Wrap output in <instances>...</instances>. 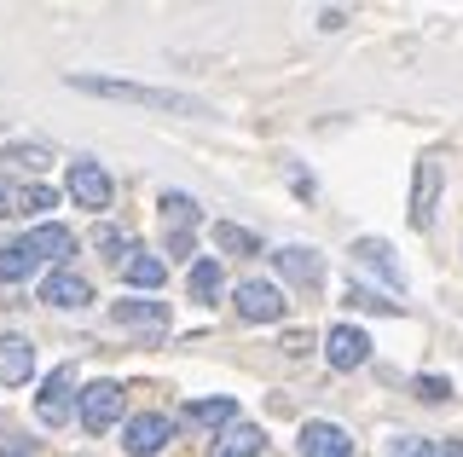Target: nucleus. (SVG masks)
I'll return each instance as SVG.
<instances>
[{"mask_svg": "<svg viewBox=\"0 0 463 457\" xmlns=\"http://www.w3.org/2000/svg\"><path fill=\"white\" fill-rule=\"evenodd\" d=\"M76 93L93 98H122V105H145V110H180V117H203V98L192 93H168V88H145V81H116V76H70Z\"/></svg>", "mask_w": 463, "mask_h": 457, "instance_id": "nucleus-1", "label": "nucleus"}, {"mask_svg": "<svg viewBox=\"0 0 463 457\" xmlns=\"http://www.w3.org/2000/svg\"><path fill=\"white\" fill-rule=\"evenodd\" d=\"M289 312V302L272 284H260V278H250V284H238V319L243 324H279Z\"/></svg>", "mask_w": 463, "mask_h": 457, "instance_id": "nucleus-2", "label": "nucleus"}, {"mask_svg": "<svg viewBox=\"0 0 463 457\" xmlns=\"http://www.w3.org/2000/svg\"><path fill=\"white\" fill-rule=\"evenodd\" d=\"M116 417H122V388L116 382H87L81 388V428L87 434H105Z\"/></svg>", "mask_w": 463, "mask_h": 457, "instance_id": "nucleus-3", "label": "nucleus"}, {"mask_svg": "<svg viewBox=\"0 0 463 457\" xmlns=\"http://www.w3.org/2000/svg\"><path fill=\"white\" fill-rule=\"evenodd\" d=\"M110 174L99 163H87V156H76V163H70V197H76L81 209H110Z\"/></svg>", "mask_w": 463, "mask_h": 457, "instance_id": "nucleus-4", "label": "nucleus"}, {"mask_svg": "<svg viewBox=\"0 0 463 457\" xmlns=\"http://www.w3.org/2000/svg\"><path fill=\"white\" fill-rule=\"evenodd\" d=\"M168 440H174V423L163 417V411H145V417H134V423L122 428V446L134 452V457H151V452H163Z\"/></svg>", "mask_w": 463, "mask_h": 457, "instance_id": "nucleus-5", "label": "nucleus"}, {"mask_svg": "<svg viewBox=\"0 0 463 457\" xmlns=\"http://www.w3.org/2000/svg\"><path fill=\"white\" fill-rule=\"evenodd\" d=\"M41 302H47V307H87V302H93V284H87L81 273H76V266H58V273H47V284H41Z\"/></svg>", "mask_w": 463, "mask_h": 457, "instance_id": "nucleus-6", "label": "nucleus"}, {"mask_svg": "<svg viewBox=\"0 0 463 457\" xmlns=\"http://www.w3.org/2000/svg\"><path fill=\"white\" fill-rule=\"evenodd\" d=\"M70 382H76V370L70 365H58L47 382H41V399H35V417L58 428V423H70Z\"/></svg>", "mask_w": 463, "mask_h": 457, "instance_id": "nucleus-7", "label": "nucleus"}, {"mask_svg": "<svg viewBox=\"0 0 463 457\" xmlns=\"http://www.w3.org/2000/svg\"><path fill=\"white\" fill-rule=\"evenodd\" d=\"M325 359L336 365V370H359V365L371 359V336L354 331V324H336V331L325 336Z\"/></svg>", "mask_w": 463, "mask_h": 457, "instance_id": "nucleus-8", "label": "nucleus"}, {"mask_svg": "<svg viewBox=\"0 0 463 457\" xmlns=\"http://www.w3.org/2000/svg\"><path fill=\"white\" fill-rule=\"evenodd\" d=\"M272 261H279V273H284L289 284H301V290H318V284H325V255H318V249L289 244V249L272 255Z\"/></svg>", "mask_w": 463, "mask_h": 457, "instance_id": "nucleus-9", "label": "nucleus"}, {"mask_svg": "<svg viewBox=\"0 0 463 457\" xmlns=\"http://www.w3.org/2000/svg\"><path fill=\"white\" fill-rule=\"evenodd\" d=\"M301 457H354V434L336 423H307L301 428Z\"/></svg>", "mask_w": 463, "mask_h": 457, "instance_id": "nucleus-10", "label": "nucleus"}, {"mask_svg": "<svg viewBox=\"0 0 463 457\" xmlns=\"http://www.w3.org/2000/svg\"><path fill=\"white\" fill-rule=\"evenodd\" d=\"M434 203H440V163L423 156V163H417V185H411V226H429Z\"/></svg>", "mask_w": 463, "mask_h": 457, "instance_id": "nucleus-11", "label": "nucleus"}, {"mask_svg": "<svg viewBox=\"0 0 463 457\" xmlns=\"http://www.w3.org/2000/svg\"><path fill=\"white\" fill-rule=\"evenodd\" d=\"M354 261H359V266H371V273L383 278L388 290H405V278H400V261H394V249H388L383 238H359V244H354Z\"/></svg>", "mask_w": 463, "mask_h": 457, "instance_id": "nucleus-12", "label": "nucleus"}, {"mask_svg": "<svg viewBox=\"0 0 463 457\" xmlns=\"http://www.w3.org/2000/svg\"><path fill=\"white\" fill-rule=\"evenodd\" d=\"M29 370H35V348H29V336H0V382L18 388V382H29Z\"/></svg>", "mask_w": 463, "mask_h": 457, "instance_id": "nucleus-13", "label": "nucleus"}, {"mask_svg": "<svg viewBox=\"0 0 463 457\" xmlns=\"http://www.w3.org/2000/svg\"><path fill=\"white\" fill-rule=\"evenodd\" d=\"M18 249L29 255V266H47L52 255H64V249H70V226H35V232H24V238H18Z\"/></svg>", "mask_w": 463, "mask_h": 457, "instance_id": "nucleus-14", "label": "nucleus"}, {"mask_svg": "<svg viewBox=\"0 0 463 457\" xmlns=\"http://www.w3.org/2000/svg\"><path fill=\"white\" fill-rule=\"evenodd\" d=\"M110 319L134 324V331H163V324H168V302H116Z\"/></svg>", "mask_w": 463, "mask_h": 457, "instance_id": "nucleus-15", "label": "nucleus"}, {"mask_svg": "<svg viewBox=\"0 0 463 457\" xmlns=\"http://www.w3.org/2000/svg\"><path fill=\"white\" fill-rule=\"evenodd\" d=\"M260 446H267V434H260L255 423H232L221 440H214V457H255Z\"/></svg>", "mask_w": 463, "mask_h": 457, "instance_id": "nucleus-16", "label": "nucleus"}, {"mask_svg": "<svg viewBox=\"0 0 463 457\" xmlns=\"http://www.w3.org/2000/svg\"><path fill=\"white\" fill-rule=\"evenodd\" d=\"M163 226H168V238H192V226H197V203L185 191H163Z\"/></svg>", "mask_w": 463, "mask_h": 457, "instance_id": "nucleus-17", "label": "nucleus"}, {"mask_svg": "<svg viewBox=\"0 0 463 457\" xmlns=\"http://www.w3.org/2000/svg\"><path fill=\"white\" fill-rule=\"evenodd\" d=\"M185 290H192V302L214 307V302H221V290H226V278H221V261H197V266H192V278H185Z\"/></svg>", "mask_w": 463, "mask_h": 457, "instance_id": "nucleus-18", "label": "nucleus"}, {"mask_svg": "<svg viewBox=\"0 0 463 457\" xmlns=\"http://www.w3.org/2000/svg\"><path fill=\"white\" fill-rule=\"evenodd\" d=\"M163 278H168V261H163V255L134 249V261H128V284H139V290H156Z\"/></svg>", "mask_w": 463, "mask_h": 457, "instance_id": "nucleus-19", "label": "nucleus"}, {"mask_svg": "<svg viewBox=\"0 0 463 457\" xmlns=\"http://www.w3.org/2000/svg\"><path fill=\"white\" fill-rule=\"evenodd\" d=\"M232 417H238V406L221 394V399H192V423L203 428H232Z\"/></svg>", "mask_w": 463, "mask_h": 457, "instance_id": "nucleus-20", "label": "nucleus"}, {"mask_svg": "<svg viewBox=\"0 0 463 457\" xmlns=\"http://www.w3.org/2000/svg\"><path fill=\"white\" fill-rule=\"evenodd\" d=\"M214 244H221L226 255H260V238H255V232H243V226H232V220L214 226Z\"/></svg>", "mask_w": 463, "mask_h": 457, "instance_id": "nucleus-21", "label": "nucleus"}, {"mask_svg": "<svg viewBox=\"0 0 463 457\" xmlns=\"http://www.w3.org/2000/svg\"><path fill=\"white\" fill-rule=\"evenodd\" d=\"M0 163H18V168H29V174H41L52 156H47V145H6V151H0Z\"/></svg>", "mask_w": 463, "mask_h": 457, "instance_id": "nucleus-22", "label": "nucleus"}, {"mask_svg": "<svg viewBox=\"0 0 463 457\" xmlns=\"http://www.w3.org/2000/svg\"><path fill=\"white\" fill-rule=\"evenodd\" d=\"M52 203H58L52 185H24V191H18V214H41V209H52Z\"/></svg>", "mask_w": 463, "mask_h": 457, "instance_id": "nucleus-23", "label": "nucleus"}, {"mask_svg": "<svg viewBox=\"0 0 463 457\" xmlns=\"http://www.w3.org/2000/svg\"><path fill=\"white\" fill-rule=\"evenodd\" d=\"M383 457H434V446H429L423 434H394V440H388V452H383Z\"/></svg>", "mask_w": 463, "mask_h": 457, "instance_id": "nucleus-24", "label": "nucleus"}, {"mask_svg": "<svg viewBox=\"0 0 463 457\" xmlns=\"http://www.w3.org/2000/svg\"><path fill=\"white\" fill-rule=\"evenodd\" d=\"M347 302H354L359 312H394V302H383V295L365 290V284H347Z\"/></svg>", "mask_w": 463, "mask_h": 457, "instance_id": "nucleus-25", "label": "nucleus"}, {"mask_svg": "<svg viewBox=\"0 0 463 457\" xmlns=\"http://www.w3.org/2000/svg\"><path fill=\"white\" fill-rule=\"evenodd\" d=\"M93 244H99V249H110V255H116V249H128V255H134V238H128V232H116V226H99V232H93Z\"/></svg>", "mask_w": 463, "mask_h": 457, "instance_id": "nucleus-26", "label": "nucleus"}, {"mask_svg": "<svg viewBox=\"0 0 463 457\" xmlns=\"http://www.w3.org/2000/svg\"><path fill=\"white\" fill-rule=\"evenodd\" d=\"M417 399H452V382H440V377H417Z\"/></svg>", "mask_w": 463, "mask_h": 457, "instance_id": "nucleus-27", "label": "nucleus"}, {"mask_svg": "<svg viewBox=\"0 0 463 457\" xmlns=\"http://www.w3.org/2000/svg\"><path fill=\"white\" fill-rule=\"evenodd\" d=\"M6 214H18V191H12V185L0 180V220H6Z\"/></svg>", "mask_w": 463, "mask_h": 457, "instance_id": "nucleus-28", "label": "nucleus"}, {"mask_svg": "<svg viewBox=\"0 0 463 457\" xmlns=\"http://www.w3.org/2000/svg\"><path fill=\"white\" fill-rule=\"evenodd\" d=\"M440 457H463V440H446V446H440Z\"/></svg>", "mask_w": 463, "mask_h": 457, "instance_id": "nucleus-29", "label": "nucleus"}]
</instances>
